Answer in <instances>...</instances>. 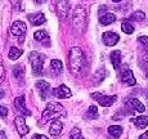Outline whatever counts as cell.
Returning <instances> with one entry per match:
<instances>
[{
  "instance_id": "23",
  "label": "cell",
  "mask_w": 148,
  "mask_h": 139,
  "mask_svg": "<svg viewBox=\"0 0 148 139\" xmlns=\"http://www.w3.org/2000/svg\"><path fill=\"white\" fill-rule=\"evenodd\" d=\"M85 117H86L88 120H93V118L98 117V108H97V106H90L89 108H88L86 113H85Z\"/></svg>"
},
{
  "instance_id": "3",
  "label": "cell",
  "mask_w": 148,
  "mask_h": 139,
  "mask_svg": "<svg viewBox=\"0 0 148 139\" xmlns=\"http://www.w3.org/2000/svg\"><path fill=\"white\" fill-rule=\"evenodd\" d=\"M44 55L40 54L39 52H31L28 54V61L31 62V67H32V72L35 75H40L42 67H44Z\"/></svg>"
},
{
  "instance_id": "8",
  "label": "cell",
  "mask_w": 148,
  "mask_h": 139,
  "mask_svg": "<svg viewBox=\"0 0 148 139\" xmlns=\"http://www.w3.org/2000/svg\"><path fill=\"white\" fill-rule=\"evenodd\" d=\"M14 125H16L17 131H18V134L21 135V137H25V135H27L28 131H30L28 126L26 125V121H25L23 116H17V117L14 118Z\"/></svg>"
},
{
  "instance_id": "39",
  "label": "cell",
  "mask_w": 148,
  "mask_h": 139,
  "mask_svg": "<svg viewBox=\"0 0 148 139\" xmlns=\"http://www.w3.org/2000/svg\"><path fill=\"white\" fill-rule=\"evenodd\" d=\"M147 101H148V94H147Z\"/></svg>"
},
{
  "instance_id": "22",
  "label": "cell",
  "mask_w": 148,
  "mask_h": 139,
  "mask_svg": "<svg viewBox=\"0 0 148 139\" xmlns=\"http://www.w3.org/2000/svg\"><path fill=\"white\" fill-rule=\"evenodd\" d=\"M121 30L124 31L125 34H127V35H132L133 32H134V26H133V23L130 21H122V25H121Z\"/></svg>"
},
{
  "instance_id": "10",
  "label": "cell",
  "mask_w": 148,
  "mask_h": 139,
  "mask_svg": "<svg viewBox=\"0 0 148 139\" xmlns=\"http://www.w3.org/2000/svg\"><path fill=\"white\" fill-rule=\"evenodd\" d=\"M14 107H16V110L18 111L19 115H22V116H30L31 115V112L26 108V101H25L23 95H19V97H17L14 99Z\"/></svg>"
},
{
  "instance_id": "21",
  "label": "cell",
  "mask_w": 148,
  "mask_h": 139,
  "mask_svg": "<svg viewBox=\"0 0 148 139\" xmlns=\"http://www.w3.org/2000/svg\"><path fill=\"white\" fill-rule=\"evenodd\" d=\"M108 134H110L112 138H115V139L120 138L121 134H122V127L119 126V125H111V126H108Z\"/></svg>"
},
{
  "instance_id": "11",
  "label": "cell",
  "mask_w": 148,
  "mask_h": 139,
  "mask_svg": "<svg viewBox=\"0 0 148 139\" xmlns=\"http://www.w3.org/2000/svg\"><path fill=\"white\" fill-rule=\"evenodd\" d=\"M126 107L132 110V112H144L146 111V106L136 98H127Z\"/></svg>"
},
{
  "instance_id": "20",
  "label": "cell",
  "mask_w": 148,
  "mask_h": 139,
  "mask_svg": "<svg viewBox=\"0 0 148 139\" xmlns=\"http://www.w3.org/2000/svg\"><path fill=\"white\" fill-rule=\"evenodd\" d=\"M115 21H116V16L113 13H104V16L99 17V23L103 25V26L113 23Z\"/></svg>"
},
{
  "instance_id": "24",
  "label": "cell",
  "mask_w": 148,
  "mask_h": 139,
  "mask_svg": "<svg viewBox=\"0 0 148 139\" xmlns=\"http://www.w3.org/2000/svg\"><path fill=\"white\" fill-rule=\"evenodd\" d=\"M134 123L139 129H143V127H146L148 125V116H138L134 120Z\"/></svg>"
},
{
  "instance_id": "29",
  "label": "cell",
  "mask_w": 148,
  "mask_h": 139,
  "mask_svg": "<svg viewBox=\"0 0 148 139\" xmlns=\"http://www.w3.org/2000/svg\"><path fill=\"white\" fill-rule=\"evenodd\" d=\"M138 42L144 48H148V36H139Z\"/></svg>"
},
{
  "instance_id": "5",
  "label": "cell",
  "mask_w": 148,
  "mask_h": 139,
  "mask_svg": "<svg viewBox=\"0 0 148 139\" xmlns=\"http://www.w3.org/2000/svg\"><path fill=\"white\" fill-rule=\"evenodd\" d=\"M92 98L95 99V101L103 107H111L117 101L116 95H104V94H102V93H93Z\"/></svg>"
},
{
  "instance_id": "9",
  "label": "cell",
  "mask_w": 148,
  "mask_h": 139,
  "mask_svg": "<svg viewBox=\"0 0 148 139\" xmlns=\"http://www.w3.org/2000/svg\"><path fill=\"white\" fill-rule=\"evenodd\" d=\"M27 31V26L23 21H16L10 26V34L13 36H23Z\"/></svg>"
},
{
  "instance_id": "17",
  "label": "cell",
  "mask_w": 148,
  "mask_h": 139,
  "mask_svg": "<svg viewBox=\"0 0 148 139\" xmlns=\"http://www.w3.org/2000/svg\"><path fill=\"white\" fill-rule=\"evenodd\" d=\"M34 39H35L36 41H45V47H49V44H50V39H49V35H48L45 31H42V30H39V31H36L35 34H34Z\"/></svg>"
},
{
  "instance_id": "6",
  "label": "cell",
  "mask_w": 148,
  "mask_h": 139,
  "mask_svg": "<svg viewBox=\"0 0 148 139\" xmlns=\"http://www.w3.org/2000/svg\"><path fill=\"white\" fill-rule=\"evenodd\" d=\"M56 1V9L59 18L66 21L70 14V1L68 0H54Z\"/></svg>"
},
{
  "instance_id": "16",
  "label": "cell",
  "mask_w": 148,
  "mask_h": 139,
  "mask_svg": "<svg viewBox=\"0 0 148 139\" xmlns=\"http://www.w3.org/2000/svg\"><path fill=\"white\" fill-rule=\"evenodd\" d=\"M36 89L39 90L41 98L45 99L47 98V93L50 90V85H49V83H47V81H44V80H39L38 83H36Z\"/></svg>"
},
{
  "instance_id": "26",
  "label": "cell",
  "mask_w": 148,
  "mask_h": 139,
  "mask_svg": "<svg viewBox=\"0 0 148 139\" xmlns=\"http://www.w3.org/2000/svg\"><path fill=\"white\" fill-rule=\"evenodd\" d=\"M23 75H25L23 66H22V64H16V66L13 67V76L16 79H21V77H23Z\"/></svg>"
},
{
  "instance_id": "18",
  "label": "cell",
  "mask_w": 148,
  "mask_h": 139,
  "mask_svg": "<svg viewBox=\"0 0 148 139\" xmlns=\"http://www.w3.org/2000/svg\"><path fill=\"white\" fill-rule=\"evenodd\" d=\"M50 70H52V72L56 76L61 75L62 71H63V63H62L59 59H53V61L50 62Z\"/></svg>"
},
{
  "instance_id": "12",
  "label": "cell",
  "mask_w": 148,
  "mask_h": 139,
  "mask_svg": "<svg viewBox=\"0 0 148 139\" xmlns=\"http://www.w3.org/2000/svg\"><path fill=\"white\" fill-rule=\"evenodd\" d=\"M102 40H103V42L107 45V47H113V45H116L119 42V40H120V36H119L116 32L107 31V32L103 34V36H102Z\"/></svg>"
},
{
  "instance_id": "36",
  "label": "cell",
  "mask_w": 148,
  "mask_h": 139,
  "mask_svg": "<svg viewBox=\"0 0 148 139\" xmlns=\"http://www.w3.org/2000/svg\"><path fill=\"white\" fill-rule=\"evenodd\" d=\"M146 77L148 79V64L146 66Z\"/></svg>"
},
{
  "instance_id": "34",
  "label": "cell",
  "mask_w": 148,
  "mask_h": 139,
  "mask_svg": "<svg viewBox=\"0 0 148 139\" xmlns=\"http://www.w3.org/2000/svg\"><path fill=\"white\" fill-rule=\"evenodd\" d=\"M0 139H7V135L4 131H0Z\"/></svg>"
},
{
  "instance_id": "35",
  "label": "cell",
  "mask_w": 148,
  "mask_h": 139,
  "mask_svg": "<svg viewBox=\"0 0 148 139\" xmlns=\"http://www.w3.org/2000/svg\"><path fill=\"white\" fill-rule=\"evenodd\" d=\"M36 4H42V3H45V0H35Z\"/></svg>"
},
{
  "instance_id": "7",
  "label": "cell",
  "mask_w": 148,
  "mask_h": 139,
  "mask_svg": "<svg viewBox=\"0 0 148 139\" xmlns=\"http://www.w3.org/2000/svg\"><path fill=\"white\" fill-rule=\"evenodd\" d=\"M52 92V94L54 97L57 98H61V99H66V98H70L71 95H72V93H71V89L66 85H59L58 88H54V89L50 90Z\"/></svg>"
},
{
  "instance_id": "32",
  "label": "cell",
  "mask_w": 148,
  "mask_h": 139,
  "mask_svg": "<svg viewBox=\"0 0 148 139\" xmlns=\"http://www.w3.org/2000/svg\"><path fill=\"white\" fill-rule=\"evenodd\" d=\"M32 139H49V138L45 137V135H42V134H35L32 137Z\"/></svg>"
},
{
  "instance_id": "33",
  "label": "cell",
  "mask_w": 148,
  "mask_h": 139,
  "mask_svg": "<svg viewBox=\"0 0 148 139\" xmlns=\"http://www.w3.org/2000/svg\"><path fill=\"white\" fill-rule=\"evenodd\" d=\"M139 139H148V131H146L144 134H142L140 137H139Z\"/></svg>"
},
{
  "instance_id": "28",
  "label": "cell",
  "mask_w": 148,
  "mask_h": 139,
  "mask_svg": "<svg viewBox=\"0 0 148 139\" xmlns=\"http://www.w3.org/2000/svg\"><path fill=\"white\" fill-rule=\"evenodd\" d=\"M132 19H134V21H144L146 19V13H143L142 10H138V12H135L134 14H132Z\"/></svg>"
},
{
  "instance_id": "30",
  "label": "cell",
  "mask_w": 148,
  "mask_h": 139,
  "mask_svg": "<svg viewBox=\"0 0 148 139\" xmlns=\"http://www.w3.org/2000/svg\"><path fill=\"white\" fill-rule=\"evenodd\" d=\"M5 79V68H4V64H3V61L0 59V84L4 81Z\"/></svg>"
},
{
  "instance_id": "2",
  "label": "cell",
  "mask_w": 148,
  "mask_h": 139,
  "mask_svg": "<svg viewBox=\"0 0 148 139\" xmlns=\"http://www.w3.org/2000/svg\"><path fill=\"white\" fill-rule=\"evenodd\" d=\"M66 113H67L66 110H64V107L61 103H58V102H49L47 104V107H45L44 112H42L41 123L47 124L49 121L58 120L59 117H64Z\"/></svg>"
},
{
  "instance_id": "1",
  "label": "cell",
  "mask_w": 148,
  "mask_h": 139,
  "mask_svg": "<svg viewBox=\"0 0 148 139\" xmlns=\"http://www.w3.org/2000/svg\"><path fill=\"white\" fill-rule=\"evenodd\" d=\"M68 63H70V71L72 73H81L85 64V54L79 47H72L68 52Z\"/></svg>"
},
{
  "instance_id": "31",
  "label": "cell",
  "mask_w": 148,
  "mask_h": 139,
  "mask_svg": "<svg viewBox=\"0 0 148 139\" xmlns=\"http://www.w3.org/2000/svg\"><path fill=\"white\" fill-rule=\"evenodd\" d=\"M8 113V110L4 106H0V117H5Z\"/></svg>"
},
{
  "instance_id": "4",
  "label": "cell",
  "mask_w": 148,
  "mask_h": 139,
  "mask_svg": "<svg viewBox=\"0 0 148 139\" xmlns=\"http://www.w3.org/2000/svg\"><path fill=\"white\" fill-rule=\"evenodd\" d=\"M72 22L75 27H82L85 26V22H86V13H85V9L80 5L75 8V12H73L72 16Z\"/></svg>"
},
{
  "instance_id": "38",
  "label": "cell",
  "mask_w": 148,
  "mask_h": 139,
  "mask_svg": "<svg viewBox=\"0 0 148 139\" xmlns=\"http://www.w3.org/2000/svg\"><path fill=\"white\" fill-rule=\"evenodd\" d=\"M113 3H120V1H122V0H112Z\"/></svg>"
},
{
  "instance_id": "25",
  "label": "cell",
  "mask_w": 148,
  "mask_h": 139,
  "mask_svg": "<svg viewBox=\"0 0 148 139\" xmlns=\"http://www.w3.org/2000/svg\"><path fill=\"white\" fill-rule=\"evenodd\" d=\"M21 55H22V50L18 49V48L12 47L9 49V54H8V57H9V59H12V61H16V59H18Z\"/></svg>"
},
{
  "instance_id": "19",
  "label": "cell",
  "mask_w": 148,
  "mask_h": 139,
  "mask_svg": "<svg viewBox=\"0 0 148 139\" xmlns=\"http://www.w3.org/2000/svg\"><path fill=\"white\" fill-rule=\"evenodd\" d=\"M111 63H112L113 68L119 70L121 64V52L120 50H115V52L111 53Z\"/></svg>"
},
{
  "instance_id": "27",
  "label": "cell",
  "mask_w": 148,
  "mask_h": 139,
  "mask_svg": "<svg viewBox=\"0 0 148 139\" xmlns=\"http://www.w3.org/2000/svg\"><path fill=\"white\" fill-rule=\"evenodd\" d=\"M68 139H82V135H81V130L79 127H73L70 133V137Z\"/></svg>"
},
{
  "instance_id": "14",
  "label": "cell",
  "mask_w": 148,
  "mask_h": 139,
  "mask_svg": "<svg viewBox=\"0 0 148 139\" xmlns=\"http://www.w3.org/2000/svg\"><path fill=\"white\" fill-rule=\"evenodd\" d=\"M121 81L124 84H126L127 86H134L136 84V80L134 77V73L132 70H126L121 73Z\"/></svg>"
},
{
  "instance_id": "37",
  "label": "cell",
  "mask_w": 148,
  "mask_h": 139,
  "mask_svg": "<svg viewBox=\"0 0 148 139\" xmlns=\"http://www.w3.org/2000/svg\"><path fill=\"white\" fill-rule=\"evenodd\" d=\"M3 97H4V92L0 89V98H3Z\"/></svg>"
},
{
  "instance_id": "15",
  "label": "cell",
  "mask_w": 148,
  "mask_h": 139,
  "mask_svg": "<svg viewBox=\"0 0 148 139\" xmlns=\"http://www.w3.org/2000/svg\"><path fill=\"white\" fill-rule=\"evenodd\" d=\"M62 130H63V124L61 123L59 120H54L52 121V124H50V127H49V133L52 137H59L62 133Z\"/></svg>"
},
{
  "instance_id": "13",
  "label": "cell",
  "mask_w": 148,
  "mask_h": 139,
  "mask_svg": "<svg viewBox=\"0 0 148 139\" xmlns=\"http://www.w3.org/2000/svg\"><path fill=\"white\" fill-rule=\"evenodd\" d=\"M27 18H28V21L34 25V26H40V25H42L45 21H47L45 14L41 13V12H36V13H32V14H28Z\"/></svg>"
}]
</instances>
